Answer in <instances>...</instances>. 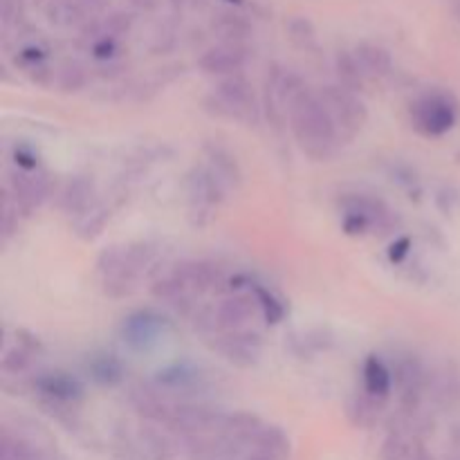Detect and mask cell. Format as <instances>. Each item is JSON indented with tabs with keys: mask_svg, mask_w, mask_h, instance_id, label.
Listing matches in <instances>:
<instances>
[{
	"mask_svg": "<svg viewBox=\"0 0 460 460\" xmlns=\"http://www.w3.org/2000/svg\"><path fill=\"white\" fill-rule=\"evenodd\" d=\"M130 400H133L135 409H137L144 418H151V420H157V422L169 420L171 409H173L162 400V395L157 394V391H151V389H135L133 395H130Z\"/></svg>",
	"mask_w": 460,
	"mask_h": 460,
	"instance_id": "obj_21",
	"label": "cell"
},
{
	"mask_svg": "<svg viewBox=\"0 0 460 460\" xmlns=\"http://www.w3.org/2000/svg\"><path fill=\"white\" fill-rule=\"evenodd\" d=\"M319 97H322L323 106L331 112L332 121H335L341 142H349L364 128L368 119V111L362 99L358 97V93L337 84L323 85L319 90Z\"/></svg>",
	"mask_w": 460,
	"mask_h": 460,
	"instance_id": "obj_3",
	"label": "cell"
},
{
	"mask_svg": "<svg viewBox=\"0 0 460 460\" xmlns=\"http://www.w3.org/2000/svg\"><path fill=\"white\" fill-rule=\"evenodd\" d=\"M200 371L189 364H175V367L164 368V371H157L155 382L162 389L169 391H191L200 385Z\"/></svg>",
	"mask_w": 460,
	"mask_h": 460,
	"instance_id": "obj_18",
	"label": "cell"
},
{
	"mask_svg": "<svg viewBox=\"0 0 460 460\" xmlns=\"http://www.w3.org/2000/svg\"><path fill=\"white\" fill-rule=\"evenodd\" d=\"M153 296L160 301H166V304L175 305V308H184L187 310L191 305V296L182 286H180L178 279L173 274H169L166 279H160V281L153 286Z\"/></svg>",
	"mask_w": 460,
	"mask_h": 460,
	"instance_id": "obj_25",
	"label": "cell"
},
{
	"mask_svg": "<svg viewBox=\"0 0 460 460\" xmlns=\"http://www.w3.org/2000/svg\"><path fill=\"white\" fill-rule=\"evenodd\" d=\"M247 63V49L241 43H220L216 48L207 49L200 57L198 66L205 75L211 76H232L241 75V70Z\"/></svg>",
	"mask_w": 460,
	"mask_h": 460,
	"instance_id": "obj_11",
	"label": "cell"
},
{
	"mask_svg": "<svg viewBox=\"0 0 460 460\" xmlns=\"http://www.w3.org/2000/svg\"><path fill=\"white\" fill-rule=\"evenodd\" d=\"M301 30H296L295 22H290V36L292 40H295L296 45H301V48H310V45L314 43V31L313 27H310L308 21H299Z\"/></svg>",
	"mask_w": 460,
	"mask_h": 460,
	"instance_id": "obj_32",
	"label": "cell"
},
{
	"mask_svg": "<svg viewBox=\"0 0 460 460\" xmlns=\"http://www.w3.org/2000/svg\"><path fill=\"white\" fill-rule=\"evenodd\" d=\"M355 57H358L364 75H371L380 79V76H386L391 72V54L382 45L359 43L355 48Z\"/></svg>",
	"mask_w": 460,
	"mask_h": 460,
	"instance_id": "obj_19",
	"label": "cell"
},
{
	"mask_svg": "<svg viewBox=\"0 0 460 460\" xmlns=\"http://www.w3.org/2000/svg\"><path fill=\"white\" fill-rule=\"evenodd\" d=\"M218 30L223 31L225 43H241L243 36H247V22L241 21L236 16H225L223 22L218 25Z\"/></svg>",
	"mask_w": 460,
	"mask_h": 460,
	"instance_id": "obj_31",
	"label": "cell"
},
{
	"mask_svg": "<svg viewBox=\"0 0 460 460\" xmlns=\"http://www.w3.org/2000/svg\"><path fill=\"white\" fill-rule=\"evenodd\" d=\"M263 429L261 420L252 413H234V416H227V422H225V434L232 436L234 440H252L254 443L256 434Z\"/></svg>",
	"mask_w": 460,
	"mask_h": 460,
	"instance_id": "obj_26",
	"label": "cell"
},
{
	"mask_svg": "<svg viewBox=\"0 0 460 460\" xmlns=\"http://www.w3.org/2000/svg\"><path fill=\"white\" fill-rule=\"evenodd\" d=\"M225 422H227V416L216 409L200 407V404H180L171 409L166 427L175 434L200 436L207 431H223Z\"/></svg>",
	"mask_w": 460,
	"mask_h": 460,
	"instance_id": "obj_5",
	"label": "cell"
},
{
	"mask_svg": "<svg viewBox=\"0 0 460 460\" xmlns=\"http://www.w3.org/2000/svg\"><path fill=\"white\" fill-rule=\"evenodd\" d=\"M3 460H40L39 452L30 443L21 438H12L9 434H3Z\"/></svg>",
	"mask_w": 460,
	"mask_h": 460,
	"instance_id": "obj_29",
	"label": "cell"
},
{
	"mask_svg": "<svg viewBox=\"0 0 460 460\" xmlns=\"http://www.w3.org/2000/svg\"><path fill=\"white\" fill-rule=\"evenodd\" d=\"M247 460H281V458H274V456H270V454H261V452H256L254 456H250Z\"/></svg>",
	"mask_w": 460,
	"mask_h": 460,
	"instance_id": "obj_35",
	"label": "cell"
},
{
	"mask_svg": "<svg viewBox=\"0 0 460 460\" xmlns=\"http://www.w3.org/2000/svg\"><path fill=\"white\" fill-rule=\"evenodd\" d=\"M362 380H364V391L373 398L386 402L391 394V386H394V376H391L389 367L382 362L377 355H368L367 362L362 368Z\"/></svg>",
	"mask_w": 460,
	"mask_h": 460,
	"instance_id": "obj_15",
	"label": "cell"
},
{
	"mask_svg": "<svg viewBox=\"0 0 460 460\" xmlns=\"http://www.w3.org/2000/svg\"><path fill=\"white\" fill-rule=\"evenodd\" d=\"M214 349L223 355L227 362L236 364V367H254L261 358V350H263V337L259 332L252 331H234V332H223V335L216 340Z\"/></svg>",
	"mask_w": 460,
	"mask_h": 460,
	"instance_id": "obj_7",
	"label": "cell"
},
{
	"mask_svg": "<svg viewBox=\"0 0 460 460\" xmlns=\"http://www.w3.org/2000/svg\"><path fill=\"white\" fill-rule=\"evenodd\" d=\"M259 310L261 305L254 292H238L220 301L218 308L214 310V328L223 332L243 331V326H247Z\"/></svg>",
	"mask_w": 460,
	"mask_h": 460,
	"instance_id": "obj_8",
	"label": "cell"
},
{
	"mask_svg": "<svg viewBox=\"0 0 460 460\" xmlns=\"http://www.w3.org/2000/svg\"><path fill=\"white\" fill-rule=\"evenodd\" d=\"M341 209L344 214H359L371 223V227L380 229L382 234H389L395 227V214L389 209V205L377 198L362 196V193H355V196H346L341 200Z\"/></svg>",
	"mask_w": 460,
	"mask_h": 460,
	"instance_id": "obj_13",
	"label": "cell"
},
{
	"mask_svg": "<svg viewBox=\"0 0 460 460\" xmlns=\"http://www.w3.org/2000/svg\"><path fill=\"white\" fill-rule=\"evenodd\" d=\"M382 407H385V402L377 398H373V395H368L367 391H362V394H358L355 398L349 400V418L353 425L358 427H373L377 422V418H380V411Z\"/></svg>",
	"mask_w": 460,
	"mask_h": 460,
	"instance_id": "obj_20",
	"label": "cell"
},
{
	"mask_svg": "<svg viewBox=\"0 0 460 460\" xmlns=\"http://www.w3.org/2000/svg\"><path fill=\"white\" fill-rule=\"evenodd\" d=\"M30 362H31V350H27V349H12V350H7V353H4V358H3V371H7V373H22L25 371L27 367H30Z\"/></svg>",
	"mask_w": 460,
	"mask_h": 460,
	"instance_id": "obj_30",
	"label": "cell"
},
{
	"mask_svg": "<svg viewBox=\"0 0 460 460\" xmlns=\"http://www.w3.org/2000/svg\"><path fill=\"white\" fill-rule=\"evenodd\" d=\"M88 373L97 385L102 386H117L124 382V364L119 358L111 353H99L88 359Z\"/></svg>",
	"mask_w": 460,
	"mask_h": 460,
	"instance_id": "obj_17",
	"label": "cell"
},
{
	"mask_svg": "<svg viewBox=\"0 0 460 460\" xmlns=\"http://www.w3.org/2000/svg\"><path fill=\"white\" fill-rule=\"evenodd\" d=\"M395 385L400 389V402H402L404 411H416L418 402L422 398V391L429 385V377H427V371L420 359L411 358V355L400 359L398 368H395Z\"/></svg>",
	"mask_w": 460,
	"mask_h": 460,
	"instance_id": "obj_10",
	"label": "cell"
},
{
	"mask_svg": "<svg viewBox=\"0 0 460 460\" xmlns=\"http://www.w3.org/2000/svg\"><path fill=\"white\" fill-rule=\"evenodd\" d=\"M458 121V106L447 93H427L411 106V124L422 137H440Z\"/></svg>",
	"mask_w": 460,
	"mask_h": 460,
	"instance_id": "obj_4",
	"label": "cell"
},
{
	"mask_svg": "<svg viewBox=\"0 0 460 460\" xmlns=\"http://www.w3.org/2000/svg\"><path fill=\"white\" fill-rule=\"evenodd\" d=\"M207 153H209L211 171H214L223 182H229V184L241 182V169H238L236 157H234L232 153L225 151V148L220 146H209L207 148Z\"/></svg>",
	"mask_w": 460,
	"mask_h": 460,
	"instance_id": "obj_24",
	"label": "cell"
},
{
	"mask_svg": "<svg viewBox=\"0 0 460 460\" xmlns=\"http://www.w3.org/2000/svg\"><path fill=\"white\" fill-rule=\"evenodd\" d=\"M85 84H88V72L81 63L67 61L58 67L57 85L61 93H79Z\"/></svg>",
	"mask_w": 460,
	"mask_h": 460,
	"instance_id": "obj_27",
	"label": "cell"
},
{
	"mask_svg": "<svg viewBox=\"0 0 460 460\" xmlns=\"http://www.w3.org/2000/svg\"><path fill=\"white\" fill-rule=\"evenodd\" d=\"M254 445L256 452L270 454V456L281 460H286L288 452H290V440H288L286 431L279 429V427H263V429L256 434Z\"/></svg>",
	"mask_w": 460,
	"mask_h": 460,
	"instance_id": "obj_23",
	"label": "cell"
},
{
	"mask_svg": "<svg viewBox=\"0 0 460 460\" xmlns=\"http://www.w3.org/2000/svg\"><path fill=\"white\" fill-rule=\"evenodd\" d=\"M166 319L155 310H135L121 323L124 344L133 350H148L166 331Z\"/></svg>",
	"mask_w": 460,
	"mask_h": 460,
	"instance_id": "obj_6",
	"label": "cell"
},
{
	"mask_svg": "<svg viewBox=\"0 0 460 460\" xmlns=\"http://www.w3.org/2000/svg\"><path fill=\"white\" fill-rule=\"evenodd\" d=\"M252 292H254L256 301H259L261 313H263L265 322L279 323L283 317H286V305L281 304V299H279L274 292H270L268 288H263V286H252Z\"/></svg>",
	"mask_w": 460,
	"mask_h": 460,
	"instance_id": "obj_28",
	"label": "cell"
},
{
	"mask_svg": "<svg viewBox=\"0 0 460 460\" xmlns=\"http://www.w3.org/2000/svg\"><path fill=\"white\" fill-rule=\"evenodd\" d=\"M335 70H337V79H340V85H344V88L353 90V93L362 90V85H364V70H362V66H359V61H358V57H355V52L350 54V52H346V49L337 52Z\"/></svg>",
	"mask_w": 460,
	"mask_h": 460,
	"instance_id": "obj_22",
	"label": "cell"
},
{
	"mask_svg": "<svg viewBox=\"0 0 460 460\" xmlns=\"http://www.w3.org/2000/svg\"><path fill=\"white\" fill-rule=\"evenodd\" d=\"M409 247H411V241H409L407 236L398 238V241H395L394 245H391V250H389L391 263H400V261H402L404 256L409 254Z\"/></svg>",
	"mask_w": 460,
	"mask_h": 460,
	"instance_id": "obj_34",
	"label": "cell"
},
{
	"mask_svg": "<svg viewBox=\"0 0 460 460\" xmlns=\"http://www.w3.org/2000/svg\"><path fill=\"white\" fill-rule=\"evenodd\" d=\"M207 111L218 117L243 121V124H259L261 103L254 88L243 75L225 76L216 84L211 97H207Z\"/></svg>",
	"mask_w": 460,
	"mask_h": 460,
	"instance_id": "obj_2",
	"label": "cell"
},
{
	"mask_svg": "<svg viewBox=\"0 0 460 460\" xmlns=\"http://www.w3.org/2000/svg\"><path fill=\"white\" fill-rule=\"evenodd\" d=\"M94 184L88 178H72L61 191V209L66 214L84 216L93 207Z\"/></svg>",
	"mask_w": 460,
	"mask_h": 460,
	"instance_id": "obj_16",
	"label": "cell"
},
{
	"mask_svg": "<svg viewBox=\"0 0 460 460\" xmlns=\"http://www.w3.org/2000/svg\"><path fill=\"white\" fill-rule=\"evenodd\" d=\"M13 162H16L21 171H34L36 166H39V157H36V153L30 151L27 146L16 148V153H13Z\"/></svg>",
	"mask_w": 460,
	"mask_h": 460,
	"instance_id": "obj_33",
	"label": "cell"
},
{
	"mask_svg": "<svg viewBox=\"0 0 460 460\" xmlns=\"http://www.w3.org/2000/svg\"><path fill=\"white\" fill-rule=\"evenodd\" d=\"M49 180L43 173H31V171H12L9 173V196L16 202L21 214H30L40 202L48 198Z\"/></svg>",
	"mask_w": 460,
	"mask_h": 460,
	"instance_id": "obj_9",
	"label": "cell"
},
{
	"mask_svg": "<svg viewBox=\"0 0 460 460\" xmlns=\"http://www.w3.org/2000/svg\"><path fill=\"white\" fill-rule=\"evenodd\" d=\"M283 97L288 124L301 153L314 162L332 160L340 151L341 137L319 93L308 90L299 76L288 72L283 79Z\"/></svg>",
	"mask_w": 460,
	"mask_h": 460,
	"instance_id": "obj_1",
	"label": "cell"
},
{
	"mask_svg": "<svg viewBox=\"0 0 460 460\" xmlns=\"http://www.w3.org/2000/svg\"><path fill=\"white\" fill-rule=\"evenodd\" d=\"M171 274H173L180 281V286L193 296L216 290V286L220 283L218 268H214V265L207 263V261H182V263L175 265Z\"/></svg>",
	"mask_w": 460,
	"mask_h": 460,
	"instance_id": "obj_12",
	"label": "cell"
},
{
	"mask_svg": "<svg viewBox=\"0 0 460 460\" xmlns=\"http://www.w3.org/2000/svg\"><path fill=\"white\" fill-rule=\"evenodd\" d=\"M36 391H40L48 398L57 400V402H76L84 398V385L70 373L63 371H48L40 373L34 380Z\"/></svg>",
	"mask_w": 460,
	"mask_h": 460,
	"instance_id": "obj_14",
	"label": "cell"
}]
</instances>
